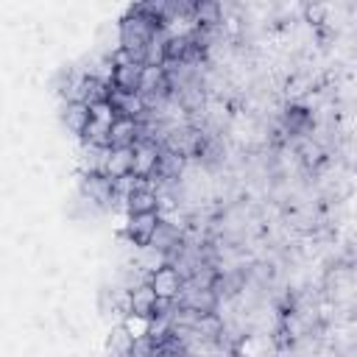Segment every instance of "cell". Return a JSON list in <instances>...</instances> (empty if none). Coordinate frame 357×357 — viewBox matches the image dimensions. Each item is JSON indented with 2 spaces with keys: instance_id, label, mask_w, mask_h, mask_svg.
I'll list each match as a JSON object with an SVG mask.
<instances>
[{
  "instance_id": "6da1fadb",
  "label": "cell",
  "mask_w": 357,
  "mask_h": 357,
  "mask_svg": "<svg viewBox=\"0 0 357 357\" xmlns=\"http://www.w3.org/2000/svg\"><path fill=\"white\" fill-rule=\"evenodd\" d=\"M159 223H162L159 212L128 215V220H126V226H123V234H126L134 245L148 248V245H151V240H153V234H156V229H159Z\"/></svg>"
},
{
  "instance_id": "7a4b0ae2",
  "label": "cell",
  "mask_w": 357,
  "mask_h": 357,
  "mask_svg": "<svg viewBox=\"0 0 357 357\" xmlns=\"http://www.w3.org/2000/svg\"><path fill=\"white\" fill-rule=\"evenodd\" d=\"M148 284L156 290L159 298H178L181 290H184V279H181V273H178L173 265H167V262L156 265V268L148 273Z\"/></svg>"
},
{
  "instance_id": "3957f363",
  "label": "cell",
  "mask_w": 357,
  "mask_h": 357,
  "mask_svg": "<svg viewBox=\"0 0 357 357\" xmlns=\"http://www.w3.org/2000/svg\"><path fill=\"white\" fill-rule=\"evenodd\" d=\"M131 151H134V176L153 178L159 170V162H162V148L151 137H142Z\"/></svg>"
},
{
  "instance_id": "277c9868",
  "label": "cell",
  "mask_w": 357,
  "mask_h": 357,
  "mask_svg": "<svg viewBox=\"0 0 357 357\" xmlns=\"http://www.w3.org/2000/svg\"><path fill=\"white\" fill-rule=\"evenodd\" d=\"M100 173L106 178H112V181L131 176L134 173V151L131 148H109V151H103Z\"/></svg>"
},
{
  "instance_id": "5b68a950",
  "label": "cell",
  "mask_w": 357,
  "mask_h": 357,
  "mask_svg": "<svg viewBox=\"0 0 357 357\" xmlns=\"http://www.w3.org/2000/svg\"><path fill=\"white\" fill-rule=\"evenodd\" d=\"M109 103L114 106L117 117H131V120H139V117H142V112L148 109L139 92H123V89H114V86H112Z\"/></svg>"
},
{
  "instance_id": "8992f818",
  "label": "cell",
  "mask_w": 357,
  "mask_h": 357,
  "mask_svg": "<svg viewBox=\"0 0 357 357\" xmlns=\"http://www.w3.org/2000/svg\"><path fill=\"white\" fill-rule=\"evenodd\" d=\"M156 301H159L156 290H153L148 282H142L139 287H134V290L128 293V315H139V318H151V321H153Z\"/></svg>"
},
{
  "instance_id": "52a82bcc",
  "label": "cell",
  "mask_w": 357,
  "mask_h": 357,
  "mask_svg": "<svg viewBox=\"0 0 357 357\" xmlns=\"http://www.w3.org/2000/svg\"><path fill=\"white\" fill-rule=\"evenodd\" d=\"M142 73H145V64H139V61L120 64V67H114L112 86H114V89H123V92H139V86H142Z\"/></svg>"
},
{
  "instance_id": "ba28073f",
  "label": "cell",
  "mask_w": 357,
  "mask_h": 357,
  "mask_svg": "<svg viewBox=\"0 0 357 357\" xmlns=\"http://www.w3.org/2000/svg\"><path fill=\"white\" fill-rule=\"evenodd\" d=\"M126 212L128 215H145V212H159V195L145 184L139 190H134L128 198H126Z\"/></svg>"
},
{
  "instance_id": "9c48e42d",
  "label": "cell",
  "mask_w": 357,
  "mask_h": 357,
  "mask_svg": "<svg viewBox=\"0 0 357 357\" xmlns=\"http://www.w3.org/2000/svg\"><path fill=\"white\" fill-rule=\"evenodd\" d=\"M89 120H92V112H89L86 103H67L64 106V123L73 134H84Z\"/></svg>"
},
{
  "instance_id": "30bf717a",
  "label": "cell",
  "mask_w": 357,
  "mask_h": 357,
  "mask_svg": "<svg viewBox=\"0 0 357 357\" xmlns=\"http://www.w3.org/2000/svg\"><path fill=\"white\" fill-rule=\"evenodd\" d=\"M192 20L198 28L209 31L212 25L220 22V6L218 3H192Z\"/></svg>"
},
{
  "instance_id": "8fae6325",
  "label": "cell",
  "mask_w": 357,
  "mask_h": 357,
  "mask_svg": "<svg viewBox=\"0 0 357 357\" xmlns=\"http://www.w3.org/2000/svg\"><path fill=\"white\" fill-rule=\"evenodd\" d=\"M284 123H287V128L293 131V134H298L307 123H310V114H307V109H298V106H293V109H287V114H284Z\"/></svg>"
}]
</instances>
